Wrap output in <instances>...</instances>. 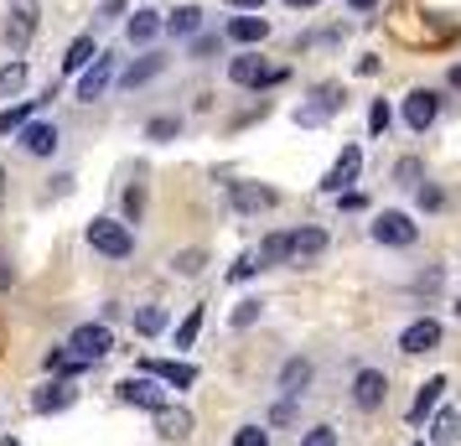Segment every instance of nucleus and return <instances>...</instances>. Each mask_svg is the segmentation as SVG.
Returning <instances> with one entry per match:
<instances>
[{
    "instance_id": "obj_35",
    "label": "nucleus",
    "mask_w": 461,
    "mask_h": 446,
    "mask_svg": "<svg viewBox=\"0 0 461 446\" xmlns=\"http://www.w3.org/2000/svg\"><path fill=\"white\" fill-rule=\"evenodd\" d=\"M420 177H425V167H420L415 156H404V161L394 167V182H399V187H420Z\"/></svg>"
},
{
    "instance_id": "obj_39",
    "label": "nucleus",
    "mask_w": 461,
    "mask_h": 446,
    "mask_svg": "<svg viewBox=\"0 0 461 446\" xmlns=\"http://www.w3.org/2000/svg\"><path fill=\"white\" fill-rule=\"evenodd\" d=\"M259 317V301H239V312H233V327H254Z\"/></svg>"
},
{
    "instance_id": "obj_16",
    "label": "nucleus",
    "mask_w": 461,
    "mask_h": 446,
    "mask_svg": "<svg viewBox=\"0 0 461 446\" xmlns=\"http://www.w3.org/2000/svg\"><path fill=\"white\" fill-rule=\"evenodd\" d=\"M78 400V389H73V379H52V384H42V389H37V395H32V405H37V410H68V405Z\"/></svg>"
},
{
    "instance_id": "obj_28",
    "label": "nucleus",
    "mask_w": 461,
    "mask_h": 446,
    "mask_svg": "<svg viewBox=\"0 0 461 446\" xmlns=\"http://www.w3.org/2000/svg\"><path fill=\"white\" fill-rule=\"evenodd\" d=\"M161 68H167V58H140V63H130V68H125V78H120V84L135 88V84H146V78H156Z\"/></svg>"
},
{
    "instance_id": "obj_5",
    "label": "nucleus",
    "mask_w": 461,
    "mask_h": 446,
    "mask_svg": "<svg viewBox=\"0 0 461 446\" xmlns=\"http://www.w3.org/2000/svg\"><path fill=\"white\" fill-rule=\"evenodd\" d=\"M120 400L140 405V410H161V405H167V384L150 379V374H130V379L120 384Z\"/></svg>"
},
{
    "instance_id": "obj_25",
    "label": "nucleus",
    "mask_w": 461,
    "mask_h": 446,
    "mask_svg": "<svg viewBox=\"0 0 461 446\" xmlns=\"http://www.w3.org/2000/svg\"><path fill=\"white\" fill-rule=\"evenodd\" d=\"M291 259V234H270L265 244H259V255H254V265L265 270V265H285Z\"/></svg>"
},
{
    "instance_id": "obj_4",
    "label": "nucleus",
    "mask_w": 461,
    "mask_h": 446,
    "mask_svg": "<svg viewBox=\"0 0 461 446\" xmlns=\"http://www.w3.org/2000/svg\"><path fill=\"white\" fill-rule=\"evenodd\" d=\"M374 239L378 244H389V250H410V244L420 239V229H415L410 213H378L374 218Z\"/></svg>"
},
{
    "instance_id": "obj_7",
    "label": "nucleus",
    "mask_w": 461,
    "mask_h": 446,
    "mask_svg": "<svg viewBox=\"0 0 461 446\" xmlns=\"http://www.w3.org/2000/svg\"><path fill=\"white\" fill-rule=\"evenodd\" d=\"M37 16H42V5L37 0H11V22H5V42L22 52L32 42V32H37Z\"/></svg>"
},
{
    "instance_id": "obj_21",
    "label": "nucleus",
    "mask_w": 461,
    "mask_h": 446,
    "mask_svg": "<svg viewBox=\"0 0 461 446\" xmlns=\"http://www.w3.org/2000/svg\"><path fill=\"white\" fill-rule=\"evenodd\" d=\"M461 441V415L456 410H436L430 421V446H456Z\"/></svg>"
},
{
    "instance_id": "obj_34",
    "label": "nucleus",
    "mask_w": 461,
    "mask_h": 446,
    "mask_svg": "<svg viewBox=\"0 0 461 446\" xmlns=\"http://www.w3.org/2000/svg\"><path fill=\"white\" fill-rule=\"evenodd\" d=\"M146 135H150V141H176V135H182V120L161 114V120H150V125H146Z\"/></svg>"
},
{
    "instance_id": "obj_22",
    "label": "nucleus",
    "mask_w": 461,
    "mask_h": 446,
    "mask_svg": "<svg viewBox=\"0 0 461 446\" xmlns=\"http://www.w3.org/2000/svg\"><path fill=\"white\" fill-rule=\"evenodd\" d=\"M125 37L130 42H156V37H161V16H156V11H135V16H130L125 22Z\"/></svg>"
},
{
    "instance_id": "obj_17",
    "label": "nucleus",
    "mask_w": 461,
    "mask_h": 446,
    "mask_svg": "<svg viewBox=\"0 0 461 446\" xmlns=\"http://www.w3.org/2000/svg\"><path fill=\"white\" fill-rule=\"evenodd\" d=\"M440 395H446V379H440V374H436V379H425V389H420L415 405H410V425H425V421H430V415L440 410Z\"/></svg>"
},
{
    "instance_id": "obj_49",
    "label": "nucleus",
    "mask_w": 461,
    "mask_h": 446,
    "mask_svg": "<svg viewBox=\"0 0 461 446\" xmlns=\"http://www.w3.org/2000/svg\"><path fill=\"white\" fill-rule=\"evenodd\" d=\"M0 446H16V441H0Z\"/></svg>"
},
{
    "instance_id": "obj_45",
    "label": "nucleus",
    "mask_w": 461,
    "mask_h": 446,
    "mask_svg": "<svg viewBox=\"0 0 461 446\" xmlns=\"http://www.w3.org/2000/svg\"><path fill=\"white\" fill-rule=\"evenodd\" d=\"M451 88H461V63H456V68H451Z\"/></svg>"
},
{
    "instance_id": "obj_23",
    "label": "nucleus",
    "mask_w": 461,
    "mask_h": 446,
    "mask_svg": "<svg viewBox=\"0 0 461 446\" xmlns=\"http://www.w3.org/2000/svg\"><path fill=\"white\" fill-rule=\"evenodd\" d=\"M312 359H291L285 363V369H280V389H285V395H306V384H312Z\"/></svg>"
},
{
    "instance_id": "obj_18",
    "label": "nucleus",
    "mask_w": 461,
    "mask_h": 446,
    "mask_svg": "<svg viewBox=\"0 0 461 446\" xmlns=\"http://www.w3.org/2000/svg\"><path fill=\"white\" fill-rule=\"evenodd\" d=\"M229 37H233V42H244V47H254V42H265V37H270V22H265L259 11H249V16H233Z\"/></svg>"
},
{
    "instance_id": "obj_36",
    "label": "nucleus",
    "mask_w": 461,
    "mask_h": 446,
    "mask_svg": "<svg viewBox=\"0 0 461 446\" xmlns=\"http://www.w3.org/2000/svg\"><path fill=\"white\" fill-rule=\"evenodd\" d=\"M233 446H270V431H265V425H244V431L233 436Z\"/></svg>"
},
{
    "instance_id": "obj_15",
    "label": "nucleus",
    "mask_w": 461,
    "mask_h": 446,
    "mask_svg": "<svg viewBox=\"0 0 461 446\" xmlns=\"http://www.w3.org/2000/svg\"><path fill=\"white\" fill-rule=\"evenodd\" d=\"M357 167H363V150L348 146V150L332 161V171H327V182H321V187H327V192H342L348 182H357Z\"/></svg>"
},
{
    "instance_id": "obj_47",
    "label": "nucleus",
    "mask_w": 461,
    "mask_h": 446,
    "mask_svg": "<svg viewBox=\"0 0 461 446\" xmlns=\"http://www.w3.org/2000/svg\"><path fill=\"white\" fill-rule=\"evenodd\" d=\"M0 286H11V270H5V265H0Z\"/></svg>"
},
{
    "instance_id": "obj_26",
    "label": "nucleus",
    "mask_w": 461,
    "mask_h": 446,
    "mask_svg": "<svg viewBox=\"0 0 461 446\" xmlns=\"http://www.w3.org/2000/svg\"><path fill=\"white\" fill-rule=\"evenodd\" d=\"M156 431H161V436H187L192 415H187V410H171V405H161V410H156Z\"/></svg>"
},
{
    "instance_id": "obj_37",
    "label": "nucleus",
    "mask_w": 461,
    "mask_h": 446,
    "mask_svg": "<svg viewBox=\"0 0 461 446\" xmlns=\"http://www.w3.org/2000/svg\"><path fill=\"white\" fill-rule=\"evenodd\" d=\"M301 446H337V431H332V425H316V431L301 436Z\"/></svg>"
},
{
    "instance_id": "obj_42",
    "label": "nucleus",
    "mask_w": 461,
    "mask_h": 446,
    "mask_svg": "<svg viewBox=\"0 0 461 446\" xmlns=\"http://www.w3.org/2000/svg\"><path fill=\"white\" fill-rule=\"evenodd\" d=\"M212 47H218V37H197V42H192V58H208Z\"/></svg>"
},
{
    "instance_id": "obj_40",
    "label": "nucleus",
    "mask_w": 461,
    "mask_h": 446,
    "mask_svg": "<svg viewBox=\"0 0 461 446\" xmlns=\"http://www.w3.org/2000/svg\"><path fill=\"white\" fill-rule=\"evenodd\" d=\"M125 5H130V0H104V5H99V22H114V16H125Z\"/></svg>"
},
{
    "instance_id": "obj_19",
    "label": "nucleus",
    "mask_w": 461,
    "mask_h": 446,
    "mask_svg": "<svg viewBox=\"0 0 461 446\" xmlns=\"http://www.w3.org/2000/svg\"><path fill=\"white\" fill-rule=\"evenodd\" d=\"M321 250H327V234H321V229H295V234H291V259H295V265L316 259Z\"/></svg>"
},
{
    "instance_id": "obj_12",
    "label": "nucleus",
    "mask_w": 461,
    "mask_h": 446,
    "mask_svg": "<svg viewBox=\"0 0 461 446\" xmlns=\"http://www.w3.org/2000/svg\"><path fill=\"white\" fill-rule=\"evenodd\" d=\"M389 400V379H384V369H363L353 379V405L357 410H378V405Z\"/></svg>"
},
{
    "instance_id": "obj_11",
    "label": "nucleus",
    "mask_w": 461,
    "mask_h": 446,
    "mask_svg": "<svg viewBox=\"0 0 461 446\" xmlns=\"http://www.w3.org/2000/svg\"><path fill=\"white\" fill-rule=\"evenodd\" d=\"M229 78H233L239 88H265V84H280L285 73H280V68H265L259 58H233V63H229Z\"/></svg>"
},
{
    "instance_id": "obj_48",
    "label": "nucleus",
    "mask_w": 461,
    "mask_h": 446,
    "mask_svg": "<svg viewBox=\"0 0 461 446\" xmlns=\"http://www.w3.org/2000/svg\"><path fill=\"white\" fill-rule=\"evenodd\" d=\"M0 197H5V171H0Z\"/></svg>"
},
{
    "instance_id": "obj_9",
    "label": "nucleus",
    "mask_w": 461,
    "mask_h": 446,
    "mask_svg": "<svg viewBox=\"0 0 461 446\" xmlns=\"http://www.w3.org/2000/svg\"><path fill=\"white\" fill-rule=\"evenodd\" d=\"M430 348H440V322L436 317H420V322H410L404 332H399V353H430Z\"/></svg>"
},
{
    "instance_id": "obj_24",
    "label": "nucleus",
    "mask_w": 461,
    "mask_h": 446,
    "mask_svg": "<svg viewBox=\"0 0 461 446\" xmlns=\"http://www.w3.org/2000/svg\"><path fill=\"white\" fill-rule=\"evenodd\" d=\"M161 26H167L171 37H192V32L203 26V11H197V5H176V11H171Z\"/></svg>"
},
{
    "instance_id": "obj_14",
    "label": "nucleus",
    "mask_w": 461,
    "mask_h": 446,
    "mask_svg": "<svg viewBox=\"0 0 461 446\" xmlns=\"http://www.w3.org/2000/svg\"><path fill=\"white\" fill-rule=\"evenodd\" d=\"M16 135H22V150H26V156H52V150H58V125L26 120V125L16 130Z\"/></svg>"
},
{
    "instance_id": "obj_46",
    "label": "nucleus",
    "mask_w": 461,
    "mask_h": 446,
    "mask_svg": "<svg viewBox=\"0 0 461 446\" xmlns=\"http://www.w3.org/2000/svg\"><path fill=\"white\" fill-rule=\"evenodd\" d=\"M353 5H357V11H374V0H353Z\"/></svg>"
},
{
    "instance_id": "obj_20",
    "label": "nucleus",
    "mask_w": 461,
    "mask_h": 446,
    "mask_svg": "<svg viewBox=\"0 0 461 446\" xmlns=\"http://www.w3.org/2000/svg\"><path fill=\"white\" fill-rule=\"evenodd\" d=\"M47 99H52V88H47L42 99H26V105H11V109H0V135H11V130H22L26 120H32V114H37V109L47 105Z\"/></svg>"
},
{
    "instance_id": "obj_32",
    "label": "nucleus",
    "mask_w": 461,
    "mask_h": 446,
    "mask_svg": "<svg viewBox=\"0 0 461 446\" xmlns=\"http://www.w3.org/2000/svg\"><path fill=\"white\" fill-rule=\"evenodd\" d=\"M203 265H208L203 250H182V255L171 259V270H176V276H203Z\"/></svg>"
},
{
    "instance_id": "obj_3",
    "label": "nucleus",
    "mask_w": 461,
    "mask_h": 446,
    "mask_svg": "<svg viewBox=\"0 0 461 446\" xmlns=\"http://www.w3.org/2000/svg\"><path fill=\"white\" fill-rule=\"evenodd\" d=\"M68 348L78 353L84 363H99L109 359V348H114V332H109V322H84L73 338H68Z\"/></svg>"
},
{
    "instance_id": "obj_43",
    "label": "nucleus",
    "mask_w": 461,
    "mask_h": 446,
    "mask_svg": "<svg viewBox=\"0 0 461 446\" xmlns=\"http://www.w3.org/2000/svg\"><path fill=\"white\" fill-rule=\"evenodd\" d=\"M229 5H239V11H259L265 0H229Z\"/></svg>"
},
{
    "instance_id": "obj_10",
    "label": "nucleus",
    "mask_w": 461,
    "mask_h": 446,
    "mask_svg": "<svg viewBox=\"0 0 461 446\" xmlns=\"http://www.w3.org/2000/svg\"><path fill=\"white\" fill-rule=\"evenodd\" d=\"M440 114V94L436 88H415L410 99H404V125L410 130H430Z\"/></svg>"
},
{
    "instance_id": "obj_6",
    "label": "nucleus",
    "mask_w": 461,
    "mask_h": 446,
    "mask_svg": "<svg viewBox=\"0 0 461 446\" xmlns=\"http://www.w3.org/2000/svg\"><path fill=\"white\" fill-rule=\"evenodd\" d=\"M229 203H233V213H265L280 203V192L265 187V182H229Z\"/></svg>"
},
{
    "instance_id": "obj_41",
    "label": "nucleus",
    "mask_w": 461,
    "mask_h": 446,
    "mask_svg": "<svg viewBox=\"0 0 461 446\" xmlns=\"http://www.w3.org/2000/svg\"><path fill=\"white\" fill-rule=\"evenodd\" d=\"M254 270H259V265H254V255H244V259H239V265L229 270V280H249Z\"/></svg>"
},
{
    "instance_id": "obj_29",
    "label": "nucleus",
    "mask_w": 461,
    "mask_h": 446,
    "mask_svg": "<svg viewBox=\"0 0 461 446\" xmlns=\"http://www.w3.org/2000/svg\"><path fill=\"white\" fill-rule=\"evenodd\" d=\"M47 369H52V374H78V369H84V359H78V353H73V348H52V353H47Z\"/></svg>"
},
{
    "instance_id": "obj_38",
    "label": "nucleus",
    "mask_w": 461,
    "mask_h": 446,
    "mask_svg": "<svg viewBox=\"0 0 461 446\" xmlns=\"http://www.w3.org/2000/svg\"><path fill=\"white\" fill-rule=\"evenodd\" d=\"M368 130H374V135H384V130H389V105H384V99L368 109Z\"/></svg>"
},
{
    "instance_id": "obj_8",
    "label": "nucleus",
    "mask_w": 461,
    "mask_h": 446,
    "mask_svg": "<svg viewBox=\"0 0 461 446\" xmlns=\"http://www.w3.org/2000/svg\"><path fill=\"white\" fill-rule=\"evenodd\" d=\"M140 374L161 379L167 389H192V384H197V369L182 363V359H146V363H140Z\"/></svg>"
},
{
    "instance_id": "obj_27",
    "label": "nucleus",
    "mask_w": 461,
    "mask_h": 446,
    "mask_svg": "<svg viewBox=\"0 0 461 446\" xmlns=\"http://www.w3.org/2000/svg\"><path fill=\"white\" fill-rule=\"evenodd\" d=\"M99 58V47H94V37H78V42L68 47V58H63V73H84L88 63Z\"/></svg>"
},
{
    "instance_id": "obj_31",
    "label": "nucleus",
    "mask_w": 461,
    "mask_h": 446,
    "mask_svg": "<svg viewBox=\"0 0 461 446\" xmlns=\"http://www.w3.org/2000/svg\"><path fill=\"white\" fill-rule=\"evenodd\" d=\"M197 332H203V306H192L187 317H182V327H176V348H192Z\"/></svg>"
},
{
    "instance_id": "obj_2",
    "label": "nucleus",
    "mask_w": 461,
    "mask_h": 446,
    "mask_svg": "<svg viewBox=\"0 0 461 446\" xmlns=\"http://www.w3.org/2000/svg\"><path fill=\"white\" fill-rule=\"evenodd\" d=\"M348 105V94H342V84H316L312 88V105H301L295 109V125H327V120H332L337 109Z\"/></svg>"
},
{
    "instance_id": "obj_33",
    "label": "nucleus",
    "mask_w": 461,
    "mask_h": 446,
    "mask_svg": "<svg viewBox=\"0 0 461 446\" xmlns=\"http://www.w3.org/2000/svg\"><path fill=\"white\" fill-rule=\"evenodd\" d=\"M22 84H26V63H5V68H0V99H5V94H16Z\"/></svg>"
},
{
    "instance_id": "obj_30",
    "label": "nucleus",
    "mask_w": 461,
    "mask_h": 446,
    "mask_svg": "<svg viewBox=\"0 0 461 446\" xmlns=\"http://www.w3.org/2000/svg\"><path fill=\"white\" fill-rule=\"evenodd\" d=\"M161 327H167V312H161V306H140V312H135V332H146V338H156Z\"/></svg>"
},
{
    "instance_id": "obj_44",
    "label": "nucleus",
    "mask_w": 461,
    "mask_h": 446,
    "mask_svg": "<svg viewBox=\"0 0 461 446\" xmlns=\"http://www.w3.org/2000/svg\"><path fill=\"white\" fill-rule=\"evenodd\" d=\"M285 5H295V11H312V5H321V0H285Z\"/></svg>"
},
{
    "instance_id": "obj_13",
    "label": "nucleus",
    "mask_w": 461,
    "mask_h": 446,
    "mask_svg": "<svg viewBox=\"0 0 461 446\" xmlns=\"http://www.w3.org/2000/svg\"><path fill=\"white\" fill-rule=\"evenodd\" d=\"M109 78H114V58H109V52H99V58H94V68H84V78H78V99H84V105L104 99Z\"/></svg>"
},
{
    "instance_id": "obj_1",
    "label": "nucleus",
    "mask_w": 461,
    "mask_h": 446,
    "mask_svg": "<svg viewBox=\"0 0 461 446\" xmlns=\"http://www.w3.org/2000/svg\"><path fill=\"white\" fill-rule=\"evenodd\" d=\"M88 244L109 259L135 255V234H130V223H120V218H94V223H88Z\"/></svg>"
}]
</instances>
